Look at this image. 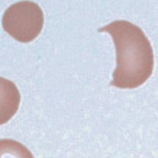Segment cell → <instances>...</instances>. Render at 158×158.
<instances>
[{
	"label": "cell",
	"mask_w": 158,
	"mask_h": 158,
	"mask_svg": "<svg viewBox=\"0 0 158 158\" xmlns=\"http://www.w3.org/2000/svg\"><path fill=\"white\" fill-rule=\"evenodd\" d=\"M111 35L116 50V68L110 85L137 88L147 81L154 67V55L142 29L126 20H116L98 29Z\"/></svg>",
	"instance_id": "cell-1"
},
{
	"label": "cell",
	"mask_w": 158,
	"mask_h": 158,
	"mask_svg": "<svg viewBox=\"0 0 158 158\" xmlns=\"http://www.w3.org/2000/svg\"><path fill=\"white\" fill-rule=\"evenodd\" d=\"M20 100V92L14 83L0 77V125L7 123L16 114Z\"/></svg>",
	"instance_id": "cell-3"
},
{
	"label": "cell",
	"mask_w": 158,
	"mask_h": 158,
	"mask_svg": "<svg viewBox=\"0 0 158 158\" xmlns=\"http://www.w3.org/2000/svg\"><path fill=\"white\" fill-rule=\"evenodd\" d=\"M0 158H34L31 151L13 139H0Z\"/></svg>",
	"instance_id": "cell-4"
},
{
	"label": "cell",
	"mask_w": 158,
	"mask_h": 158,
	"mask_svg": "<svg viewBox=\"0 0 158 158\" xmlns=\"http://www.w3.org/2000/svg\"><path fill=\"white\" fill-rule=\"evenodd\" d=\"M44 25V14L41 7L33 1H19L5 10L2 27L19 42L27 43L37 38Z\"/></svg>",
	"instance_id": "cell-2"
}]
</instances>
